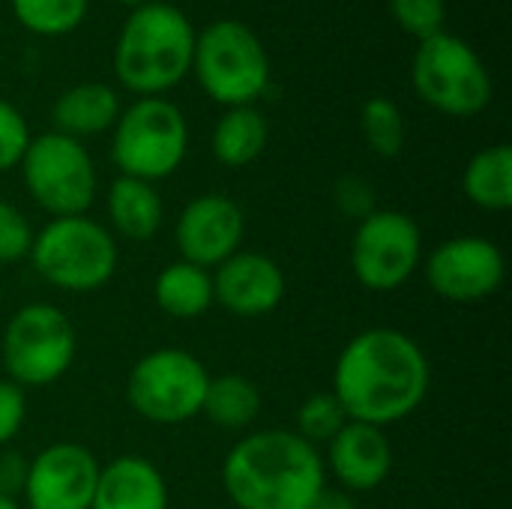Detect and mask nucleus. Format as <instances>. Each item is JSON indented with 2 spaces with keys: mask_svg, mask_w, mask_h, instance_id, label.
Segmentation results:
<instances>
[{
  "mask_svg": "<svg viewBox=\"0 0 512 509\" xmlns=\"http://www.w3.org/2000/svg\"><path fill=\"white\" fill-rule=\"evenodd\" d=\"M309 509H360V504H357V495H351L339 486H324Z\"/></svg>",
  "mask_w": 512,
  "mask_h": 509,
  "instance_id": "33",
  "label": "nucleus"
},
{
  "mask_svg": "<svg viewBox=\"0 0 512 509\" xmlns=\"http://www.w3.org/2000/svg\"><path fill=\"white\" fill-rule=\"evenodd\" d=\"M261 390L246 375L228 372V375H210L201 417H207L216 429L225 432H246L258 414H261Z\"/></svg>",
  "mask_w": 512,
  "mask_h": 509,
  "instance_id": "23",
  "label": "nucleus"
},
{
  "mask_svg": "<svg viewBox=\"0 0 512 509\" xmlns=\"http://www.w3.org/2000/svg\"><path fill=\"white\" fill-rule=\"evenodd\" d=\"M156 306L177 321H195L210 312L213 303V273L189 261H171L153 279Z\"/></svg>",
  "mask_w": 512,
  "mask_h": 509,
  "instance_id": "20",
  "label": "nucleus"
},
{
  "mask_svg": "<svg viewBox=\"0 0 512 509\" xmlns=\"http://www.w3.org/2000/svg\"><path fill=\"white\" fill-rule=\"evenodd\" d=\"M207 384L210 372L192 351L156 348L129 369L126 402L153 426H183L201 417Z\"/></svg>",
  "mask_w": 512,
  "mask_h": 509,
  "instance_id": "10",
  "label": "nucleus"
},
{
  "mask_svg": "<svg viewBox=\"0 0 512 509\" xmlns=\"http://www.w3.org/2000/svg\"><path fill=\"white\" fill-rule=\"evenodd\" d=\"M27 261L45 285L63 294H93L114 279L120 249L117 237L99 219L87 213L60 216L33 234Z\"/></svg>",
  "mask_w": 512,
  "mask_h": 509,
  "instance_id": "4",
  "label": "nucleus"
},
{
  "mask_svg": "<svg viewBox=\"0 0 512 509\" xmlns=\"http://www.w3.org/2000/svg\"><path fill=\"white\" fill-rule=\"evenodd\" d=\"M246 240V216L243 207L222 195L204 192L195 195L177 216L174 243L180 249V261H189L204 270H216L222 261L237 255Z\"/></svg>",
  "mask_w": 512,
  "mask_h": 509,
  "instance_id": "14",
  "label": "nucleus"
},
{
  "mask_svg": "<svg viewBox=\"0 0 512 509\" xmlns=\"http://www.w3.org/2000/svg\"><path fill=\"white\" fill-rule=\"evenodd\" d=\"M360 132L369 150L381 159H396L405 150L408 126L402 108L387 96H372L360 108Z\"/></svg>",
  "mask_w": 512,
  "mask_h": 509,
  "instance_id": "24",
  "label": "nucleus"
},
{
  "mask_svg": "<svg viewBox=\"0 0 512 509\" xmlns=\"http://www.w3.org/2000/svg\"><path fill=\"white\" fill-rule=\"evenodd\" d=\"M120 111L123 105L114 87H108L105 81H81V84L66 87L54 99L51 123H54V132L84 141V138L111 132Z\"/></svg>",
  "mask_w": 512,
  "mask_h": 509,
  "instance_id": "18",
  "label": "nucleus"
},
{
  "mask_svg": "<svg viewBox=\"0 0 512 509\" xmlns=\"http://www.w3.org/2000/svg\"><path fill=\"white\" fill-rule=\"evenodd\" d=\"M192 72L222 108L255 105L270 87V57L258 33L234 18L210 21L195 33Z\"/></svg>",
  "mask_w": 512,
  "mask_h": 509,
  "instance_id": "5",
  "label": "nucleus"
},
{
  "mask_svg": "<svg viewBox=\"0 0 512 509\" xmlns=\"http://www.w3.org/2000/svg\"><path fill=\"white\" fill-rule=\"evenodd\" d=\"M30 138L33 135H30L27 117L9 99L0 96V174L21 165V156H24Z\"/></svg>",
  "mask_w": 512,
  "mask_h": 509,
  "instance_id": "29",
  "label": "nucleus"
},
{
  "mask_svg": "<svg viewBox=\"0 0 512 509\" xmlns=\"http://www.w3.org/2000/svg\"><path fill=\"white\" fill-rule=\"evenodd\" d=\"M228 509H231V507H228Z\"/></svg>",
  "mask_w": 512,
  "mask_h": 509,
  "instance_id": "36",
  "label": "nucleus"
},
{
  "mask_svg": "<svg viewBox=\"0 0 512 509\" xmlns=\"http://www.w3.org/2000/svg\"><path fill=\"white\" fill-rule=\"evenodd\" d=\"M114 3H123V6H132V9H135V6H141L144 0H114Z\"/></svg>",
  "mask_w": 512,
  "mask_h": 509,
  "instance_id": "35",
  "label": "nucleus"
},
{
  "mask_svg": "<svg viewBox=\"0 0 512 509\" xmlns=\"http://www.w3.org/2000/svg\"><path fill=\"white\" fill-rule=\"evenodd\" d=\"M348 423V414H345V408L339 405V399L330 393V390H324V393H312L300 408H297V417H294V432L303 438V441H309L312 447H327L336 435H339V429Z\"/></svg>",
  "mask_w": 512,
  "mask_h": 509,
  "instance_id": "26",
  "label": "nucleus"
},
{
  "mask_svg": "<svg viewBox=\"0 0 512 509\" xmlns=\"http://www.w3.org/2000/svg\"><path fill=\"white\" fill-rule=\"evenodd\" d=\"M423 267V231L402 210H375L351 234V273L372 294L405 288Z\"/></svg>",
  "mask_w": 512,
  "mask_h": 509,
  "instance_id": "11",
  "label": "nucleus"
},
{
  "mask_svg": "<svg viewBox=\"0 0 512 509\" xmlns=\"http://www.w3.org/2000/svg\"><path fill=\"white\" fill-rule=\"evenodd\" d=\"M411 84L429 108L447 117H477L495 93L483 57L447 30L420 39L411 60Z\"/></svg>",
  "mask_w": 512,
  "mask_h": 509,
  "instance_id": "8",
  "label": "nucleus"
},
{
  "mask_svg": "<svg viewBox=\"0 0 512 509\" xmlns=\"http://www.w3.org/2000/svg\"><path fill=\"white\" fill-rule=\"evenodd\" d=\"M108 210V231L129 240V243H147L159 234L165 222V201L156 189V183L135 180V177H117L108 186L105 195Z\"/></svg>",
  "mask_w": 512,
  "mask_h": 509,
  "instance_id": "19",
  "label": "nucleus"
},
{
  "mask_svg": "<svg viewBox=\"0 0 512 509\" xmlns=\"http://www.w3.org/2000/svg\"><path fill=\"white\" fill-rule=\"evenodd\" d=\"M21 183L51 219L84 216L99 192V174L84 141L60 132L33 135L21 156Z\"/></svg>",
  "mask_w": 512,
  "mask_h": 509,
  "instance_id": "9",
  "label": "nucleus"
},
{
  "mask_svg": "<svg viewBox=\"0 0 512 509\" xmlns=\"http://www.w3.org/2000/svg\"><path fill=\"white\" fill-rule=\"evenodd\" d=\"M33 225L27 219V213L21 207H15L12 201L0 198V264H18L27 261L30 246H33Z\"/></svg>",
  "mask_w": 512,
  "mask_h": 509,
  "instance_id": "28",
  "label": "nucleus"
},
{
  "mask_svg": "<svg viewBox=\"0 0 512 509\" xmlns=\"http://www.w3.org/2000/svg\"><path fill=\"white\" fill-rule=\"evenodd\" d=\"M189 153V120L165 96L129 102L111 129V162L123 177L159 183L180 171Z\"/></svg>",
  "mask_w": 512,
  "mask_h": 509,
  "instance_id": "6",
  "label": "nucleus"
},
{
  "mask_svg": "<svg viewBox=\"0 0 512 509\" xmlns=\"http://www.w3.org/2000/svg\"><path fill=\"white\" fill-rule=\"evenodd\" d=\"M270 141V123L255 105L225 108V114L216 120L210 135L213 159L225 168H246L252 165Z\"/></svg>",
  "mask_w": 512,
  "mask_h": 509,
  "instance_id": "21",
  "label": "nucleus"
},
{
  "mask_svg": "<svg viewBox=\"0 0 512 509\" xmlns=\"http://www.w3.org/2000/svg\"><path fill=\"white\" fill-rule=\"evenodd\" d=\"M171 492L165 474L138 453L114 456L99 468L90 509H168Z\"/></svg>",
  "mask_w": 512,
  "mask_h": 509,
  "instance_id": "17",
  "label": "nucleus"
},
{
  "mask_svg": "<svg viewBox=\"0 0 512 509\" xmlns=\"http://www.w3.org/2000/svg\"><path fill=\"white\" fill-rule=\"evenodd\" d=\"M387 6H390L393 21L417 39H426L444 30L447 0H387Z\"/></svg>",
  "mask_w": 512,
  "mask_h": 509,
  "instance_id": "27",
  "label": "nucleus"
},
{
  "mask_svg": "<svg viewBox=\"0 0 512 509\" xmlns=\"http://www.w3.org/2000/svg\"><path fill=\"white\" fill-rule=\"evenodd\" d=\"M429 387L432 363L417 339L396 327H369L339 351L330 393L348 420L387 429L414 417Z\"/></svg>",
  "mask_w": 512,
  "mask_h": 509,
  "instance_id": "1",
  "label": "nucleus"
},
{
  "mask_svg": "<svg viewBox=\"0 0 512 509\" xmlns=\"http://www.w3.org/2000/svg\"><path fill=\"white\" fill-rule=\"evenodd\" d=\"M195 27L189 15L165 0L135 6L114 42V75L120 87L141 96H165L192 72Z\"/></svg>",
  "mask_w": 512,
  "mask_h": 509,
  "instance_id": "3",
  "label": "nucleus"
},
{
  "mask_svg": "<svg viewBox=\"0 0 512 509\" xmlns=\"http://www.w3.org/2000/svg\"><path fill=\"white\" fill-rule=\"evenodd\" d=\"M327 486L324 456L294 429L243 435L222 462L231 509H309Z\"/></svg>",
  "mask_w": 512,
  "mask_h": 509,
  "instance_id": "2",
  "label": "nucleus"
},
{
  "mask_svg": "<svg viewBox=\"0 0 512 509\" xmlns=\"http://www.w3.org/2000/svg\"><path fill=\"white\" fill-rule=\"evenodd\" d=\"M90 0H12L15 21L33 36H66L87 18Z\"/></svg>",
  "mask_w": 512,
  "mask_h": 509,
  "instance_id": "25",
  "label": "nucleus"
},
{
  "mask_svg": "<svg viewBox=\"0 0 512 509\" xmlns=\"http://www.w3.org/2000/svg\"><path fill=\"white\" fill-rule=\"evenodd\" d=\"M78 357V330L72 318L45 300L24 303L12 312L0 339V363L21 390L57 384Z\"/></svg>",
  "mask_w": 512,
  "mask_h": 509,
  "instance_id": "7",
  "label": "nucleus"
},
{
  "mask_svg": "<svg viewBox=\"0 0 512 509\" xmlns=\"http://www.w3.org/2000/svg\"><path fill=\"white\" fill-rule=\"evenodd\" d=\"M210 273H213V303L234 318L273 315L288 294L285 270L279 267L276 258L264 252L240 249Z\"/></svg>",
  "mask_w": 512,
  "mask_h": 509,
  "instance_id": "15",
  "label": "nucleus"
},
{
  "mask_svg": "<svg viewBox=\"0 0 512 509\" xmlns=\"http://www.w3.org/2000/svg\"><path fill=\"white\" fill-rule=\"evenodd\" d=\"M27 423V390L0 378V450L9 447Z\"/></svg>",
  "mask_w": 512,
  "mask_h": 509,
  "instance_id": "31",
  "label": "nucleus"
},
{
  "mask_svg": "<svg viewBox=\"0 0 512 509\" xmlns=\"http://www.w3.org/2000/svg\"><path fill=\"white\" fill-rule=\"evenodd\" d=\"M102 462L78 441H54L27 462L24 509H90Z\"/></svg>",
  "mask_w": 512,
  "mask_h": 509,
  "instance_id": "13",
  "label": "nucleus"
},
{
  "mask_svg": "<svg viewBox=\"0 0 512 509\" xmlns=\"http://www.w3.org/2000/svg\"><path fill=\"white\" fill-rule=\"evenodd\" d=\"M420 270L435 297L447 303H483L504 288L507 255L483 234H459L438 243Z\"/></svg>",
  "mask_w": 512,
  "mask_h": 509,
  "instance_id": "12",
  "label": "nucleus"
},
{
  "mask_svg": "<svg viewBox=\"0 0 512 509\" xmlns=\"http://www.w3.org/2000/svg\"><path fill=\"white\" fill-rule=\"evenodd\" d=\"M0 509H24L18 498H9V495H0Z\"/></svg>",
  "mask_w": 512,
  "mask_h": 509,
  "instance_id": "34",
  "label": "nucleus"
},
{
  "mask_svg": "<svg viewBox=\"0 0 512 509\" xmlns=\"http://www.w3.org/2000/svg\"><path fill=\"white\" fill-rule=\"evenodd\" d=\"M333 204L342 216L360 222L366 219L369 213L378 210V195H375V186L360 177V174H342L336 183H333Z\"/></svg>",
  "mask_w": 512,
  "mask_h": 509,
  "instance_id": "30",
  "label": "nucleus"
},
{
  "mask_svg": "<svg viewBox=\"0 0 512 509\" xmlns=\"http://www.w3.org/2000/svg\"><path fill=\"white\" fill-rule=\"evenodd\" d=\"M465 198L486 213H507L512 207V147L492 144L471 156L462 174Z\"/></svg>",
  "mask_w": 512,
  "mask_h": 509,
  "instance_id": "22",
  "label": "nucleus"
},
{
  "mask_svg": "<svg viewBox=\"0 0 512 509\" xmlns=\"http://www.w3.org/2000/svg\"><path fill=\"white\" fill-rule=\"evenodd\" d=\"M27 456L18 450H6L0 453V495L18 498L21 501V489L27 480Z\"/></svg>",
  "mask_w": 512,
  "mask_h": 509,
  "instance_id": "32",
  "label": "nucleus"
},
{
  "mask_svg": "<svg viewBox=\"0 0 512 509\" xmlns=\"http://www.w3.org/2000/svg\"><path fill=\"white\" fill-rule=\"evenodd\" d=\"M396 453L387 429L348 420L339 435L324 447V471L339 489L351 495L375 492L393 474Z\"/></svg>",
  "mask_w": 512,
  "mask_h": 509,
  "instance_id": "16",
  "label": "nucleus"
}]
</instances>
